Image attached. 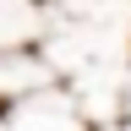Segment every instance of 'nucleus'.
Listing matches in <instances>:
<instances>
[]
</instances>
